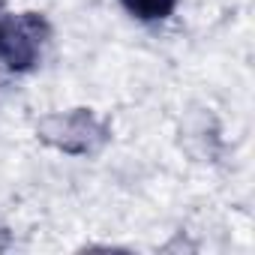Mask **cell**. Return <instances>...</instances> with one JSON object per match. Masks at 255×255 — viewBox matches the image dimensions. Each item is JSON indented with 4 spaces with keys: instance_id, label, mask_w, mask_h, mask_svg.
Wrapping results in <instances>:
<instances>
[{
    "instance_id": "obj_1",
    "label": "cell",
    "mask_w": 255,
    "mask_h": 255,
    "mask_svg": "<svg viewBox=\"0 0 255 255\" xmlns=\"http://www.w3.org/2000/svg\"><path fill=\"white\" fill-rule=\"evenodd\" d=\"M36 132L48 147L69 153V156H93L111 138V129L90 108H72V111L48 114L39 120Z\"/></svg>"
},
{
    "instance_id": "obj_2",
    "label": "cell",
    "mask_w": 255,
    "mask_h": 255,
    "mask_svg": "<svg viewBox=\"0 0 255 255\" xmlns=\"http://www.w3.org/2000/svg\"><path fill=\"white\" fill-rule=\"evenodd\" d=\"M51 27L39 12H21L12 15L6 39L0 42V60L9 72H27L33 69V63L39 60L45 39H48Z\"/></svg>"
},
{
    "instance_id": "obj_3",
    "label": "cell",
    "mask_w": 255,
    "mask_h": 255,
    "mask_svg": "<svg viewBox=\"0 0 255 255\" xmlns=\"http://www.w3.org/2000/svg\"><path fill=\"white\" fill-rule=\"evenodd\" d=\"M126 6V12H132L141 21H162L174 12L177 0H120Z\"/></svg>"
},
{
    "instance_id": "obj_4",
    "label": "cell",
    "mask_w": 255,
    "mask_h": 255,
    "mask_svg": "<svg viewBox=\"0 0 255 255\" xmlns=\"http://www.w3.org/2000/svg\"><path fill=\"white\" fill-rule=\"evenodd\" d=\"M9 21H12V15L6 12V6H3V0H0V42L6 39V30H9Z\"/></svg>"
}]
</instances>
